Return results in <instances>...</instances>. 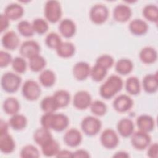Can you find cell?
Here are the masks:
<instances>
[{
	"label": "cell",
	"instance_id": "obj_28",
	"mask_svg": "<svg viewBox=\"0 0 158 158\" xmlns=\"http://www.w3.org/2000/svg\"><path fill=\"white\" fill-rule=\"evenodd\" d=\"M41 148L42 153L46 157L56 156L60 150L59 144L53 138L43 144Z\"/></svg>",
	"mask_w": 158,
	"mask_h": 158
},
{
	"label": "cell",
	"instance_id": "obj_18",
	"mask_svg": "<svg viewBox=\"0 0 158 158\" xmlns=\"http://www.w3.org/2000/svg\"><path fill=\"white\" fill-rule=\"evenodd\" d=\"M69 124L68 117L62 113L53 114L51 129L56 131H62L65 130Z\"/></svg>",
	"mask_w": 158,
	"mask_h": 158
},
{
	"label": "cell",
	"instance_id": "obj_26",
	"mask_svg": "<svg viewBox=\"0 0 158 158\" xmlns=\"http://www.w3.org/2000/svg\"><path fill=\"white\" fill-rule=\"evenodd\" d=\"M20 106L19 101L13 97H9L6 99L2 104L3 110L8 115H13L19 111Z\"/></svg>",
	"mask_w": 158,
	"mask_h": 158
},
{
	"label": "cell",
	"instance_id": "obj_16",
	"mask_svg": "<svg viewBox=\"0 0 158 158\" xmlns=\"http://www.w3.org/2000/svg\"><path fill=\"white\" fill-rule=\"evenodd\" d=\"M1 43L5 49L13 51L19 46L20 40L14 31H8L2 36Z\"/></svg>",
	"mask_w": 158,
	"mask_h": 158
},
{
	"label": "cell",
	"instance_id": "obj_21",
	"mask_svg": "<svg viewBox=\"0 0 158 158\" xmlns=\"http://www.w3.org/2000/svg\"><path fill=\"white\" fill-rule=\"evenodd\" d=\"M24 13L23 7L17 3H12L6 6L4 9V15L11 20H17L20 19Z\"/></svg>",
	"mask_w": 158,
	"mask_h": 158
},
{
	"label": "cell",
	"instance_id": "obj_2",
	"mask_svg": "<svg viewBox=\"0 0 158 158\" xmlns=\"http://www.w3.org/2000/svg\"><path fill=\"white\" fill-rule=\"evenodd\" d=\"M22 83L21 77L13 72L4 73L1 80V84L3 90L9 93L16 92Z\"/></svg>",
	"mask_w": 158,
	"mask_h": 158
},
{
	"label": "cell",
	"instance_id": "obj_46",
	"mask_svg": "<svg viewBox=\"0 0 158 158\" xmlns=\"http://www.w3.org/2000/svg\"><path fill=\"white\" fill-rule=\"evenodd\" d=\"M54 113H44L41 117L40 123L41 127L49 129H51V125Z\"/></svg>",
	"mask_w": 158,
	"mask_h": 158
},
{
	"label": "cell",
	"instance_id": "obj_30",
	"mask_svg": "<svg viewBox=\"0 0 158 158\" xmlns=\"http://www.w3.org/2000/svg\"><path fill=\"white\" fill-rule=\"evenodd\" d=\"M9 125L14 130H22L24 129L27 125V119L22 114H16L10 117L9 120Z\"/></svg>",
	"mask_w": 158,
	"mask_h": 158
},
{
	"label": "cell",
	"instance_id": "obj_1",
	"mask_svg": "<svg viewBox=\"0 0 158 158\" xmlns=\"http://www.w3.org/2000/svg\"><path fill=\"white\" fill-rule=\"evenodd\" d=\"M122 79L116 75H110L99 88V94L105 99L113 98L123 88Z\"/></svg>",
	"mask_w": 158,
	"mask_h": 158
},
{
	"label": "cell",
	"instance_id": "obj_36",
	"mask_svg": "<svg viewBox=\"0 0 158 158\" xmlns=\"http://www.w3.org/2000/svg\"><path fill=\"white\" fill-rule=\"evenodd\" d=\"M40 107L44 113H54L59 108L52 96L44 98L41 101Z\"/></svg>",
	"mask_w": 158,
	"mask_h": 158
},
{
	"label": "cell",
	"instance_id": "obj_43",
	"mask_svg": "<svg viewBox=\"0 0 158 158\" xmlns=\"http://www.w3.org/2000/svg\"><path fill=\"white\" fill-rule=\"evenodd\" d=\"M12 67L17 73H23L27 70V64L24 58L16 57L13 59L12 62Z\"/></svg>",
	"mask_w": 158,
	"mask_h": 158
},
{
	"label": "cell",
	"instance_id": "obj_27",
	"mask_svg": "<svg viewBox=\"0 0 158 158\" xmlns=\"http://www.w3.org/2000/svg\"><path fill=\"white\" fill-rule=\"evenodd\" d=\"M57 54L62 58L71 57L75 54V47L71 42L65 41L61 44L56 49Z\"/></svg>",
	"mask_w": 158,
	"mask_h": 158
},
{
	"label": "cell",
	"instance_id": "obj_23",
	"mask_svg": "<svg viewBox=\"0 0 158 158\" xmlns=\"http://www.w3.org/2000/svg\"><path fill=\"white\" fill-rule=\"evenodd\" d=\"M139 57L142 62L146 64H151L157 60V52L152 47L146 46L140 51Z\"/></svg>",
	"mask_w": 158,
	"mask_h": 158
},
{
	"label": "cell",
	"instance_id": "obj_31",
	"mask_svg": "<svg viewBox=\"0 0 158 158\" xmlns=\"http://www.w3.org/2000/svg\"><path fill=\"white\" fill-rule=\"evenodd\" d=\"M56 75L49 69L44 70L39 75V81L41 85L46 88L52 86L56 82Z\"/></svg>",
	"mask_w": 158,
	"mask_h": 158
},
{
	"label": "cell",
	"instance_id": "obj_6",
	"mask_svg": "<svg viewBox=\"0 0 158 158\" xmlns=\"http://www.w3.org/2000/svg\"><path fill=\"white\" fill-rule=\"evenodd\" d=\"M109 10L107 7L102 4L94 5L89 11V18L91 22L97 25L104 23L109 17Z\"/></svg>",
	"mask_w": 158,
	"mask_h": 158
},
{
	"label": "cell",
	"instance_id": "obj_45",
	"mask_svg": "<svg viewBox=\"0 0 158 158\" xmlns=\"http://www.w3.org/2000/svg\"><path fill=\"white\" fill-rule=\"evenodd\" d=\"M12 57L11 55L6 51H0V66L1 68L6 67L12 62Z\"/></svg>",
	"mask_w": 158,
	"mask_h": 158
},
{
	"label": "cell",
	"instance_id": "obj_7",
	"mask_svg": "<svg viewBox=\"0 0 158 158\" xmlns=\"http://www.w3.org/2000/svg\"><path fill=\"white\" fill-rule=\"evenodd\" d=\"M151 142L149 133L141 130L133 132L131 135V144L137 150L142 151L147 148Z\"/></svg>",
	"mask_w": 158,
	"mask_h": 158
},
{
	"label": "cell",
	"instance_id": "obj_35",
	"mask_svg": "<svg viewBox=\"0 0 158 158\" xmlns=\"http://www.w3.org/2000/svg\"><path fill=\"white\" fill-rule=\"evenodd\" d=\"M46 65L45 59L40 54L29 59V67L32 72H39L43 70Z\"/></svg>",
	"mask_w": 158,
	"mask_h": 158
},
{
	"label": "cell",
	"instance_id": "obj_39",
	"mask_svg": "<svg viewBox=\"0 0 158 158\" xmlns=\"http://www.w3.org/2000/svg\"><path fill=\"white\" fill-rule=\"evenodd\" d=\"M62 42V39L60 35L54 32L48 33L45 38L46 45L51 49H56Z\"/></svg>",
	"mask_w": 158,
	"mask_h": 158
},
{
	"label": "cell",
	"instance_id": "obj_24",
	"mask_svg": "<svg viewBox=\"0 0 158 158\" xmlns=\"http://www.w3.org/2000/svg\"><path fill=\"white\" fill-rule=\"evenodd\" d=\"M15 148V144L12 136L9 133L0 135V149L4 154L12 153Z\"/></svg>",
	"mask_w": 158,
	"mask_h": 158
},
{
	"label": "cell",
	"instance_id": "obj_9",
	"mask_svg": "<svg viewBox=\"0 0 158 158\" xmlns=\"http://www.w3.org/2000/svg\"><path fill=\"white\" fill-rule=\"evenodd\" d=\"M40 46L39 44L33 40H27L23 42L19 49L21 56L28 59L40 54Z\"/></svg>",
	"mask_w": 158,
	"mask_h": 158
},
{
	"label": "cell",
	"instance_id": "obj_37",
	"mask_svg": "<svg viewBox=\"0 0 158 158\" xmlns=\"http://www.w3.org/2000/svg\"><path fill=\"white\" fill-rule=\"evenodd\" d=\"M107 73V69L98 64H95V65L91 68L89 75L93 81L96 82H99L106 77Z\"/></svg>",
	"mask_w": 158,
	"mask_h": 158
},
{
	"label": "cell",
	"instance_id": "obj_44",
	"mask_svg": "<svg viewBox=\"0 0 158 158\" xmlns=\"http://www.w3.org/2000/svg\"><path fill=\"white\" fill-rule=\"evenodd\" d=\"M114 63V58L109 54H102L99 56L96 61V64H98L107 70L112 67Z\"/></svg>",
	"mask_w": 158,
	"mask_h": 158
},
{
	"label": "cell",
	"instance_id": "obj_51",
	"mask_svg": "<svg viewBox=\"0 0 158 158\" xmlns=\"http://www.w3.org/2000/svg\"><path fill=\"white\" fill-rule=\"evenodd\" d=\"M8 125H9V123H7L6 122L3 120L2 119L1 120V122H0V135L8 133V128H9Z\"/></svg>",
	"mask_w": 158,
	"mask_h": 158
},
{
	"label": "cell",
	"instance_id": "obj_42",
	"mask_svg": "<svg viewBox=\"0 0 158 158\" xmlns=\"http://www.w3.org/2000/svg\"><path fill=\"white\" fill-rule=\"evenodd\" d=\"M91 112L97 116H102L107 112V106L104 102L99 100H96L90 105Z\"/></svg>",
	"mask_w": 158,
	"mask_h": 158
},
{
	"label": "cell",
	"instance_id": "obj_14",
	"mask_svg": "<svg viewBox=\"0 0 158 158\" xmlns=\"http://www.w3.org/2000/svg\"><path fill=\"white\" fill-rule=\"evenodd\" d=\"M91 67L85 62L81 61L76 63L73 67L72 73L73 77L79 81L86 80L90 74Z\"/></svg>",
	"mask_w": 158,
	"mask_h": 158
},
{
	"label": "cell",
	"instance_id": "obj_22",
	"mask_svg": "<svg viewBox=\"0 0 158 158\" xmlns=\"http://www.w3.org/2000/svg\"><path fill=\"white\" fill-rule=\"evenodd\" d=\"M143 87L147 93H155L158 89L157 73H149L144 76L143 79Z\"/></svg>",
	"mask_w": 158,
	"mask_h": 158
},
{
	"label": "cell",
	"instance_id": "obj_15",
	"mask_svg": "<svg viewBox=\"0 0 158 158\" xmlns=\"http://www.w3.org/2000/svg\"><path fill=\"white\" fill-rule=\"evenodd\" d=\"M117 129L118 134L121 136L123 138H128L131 136V135L134 132V123L130 118H122L117 123Z\"/></svg>",
	"mask_w": 158,
	"mask_h": 158
},
{
	"label": "cell",
	"instance_id": "obj_5",
	"mask_svg": "<svg viewBox=\"0 0 158 158\" xmlns=\"http://www.w3.org/2000/svg\"><path fill=\"white\" fill-rule=\"evenodd\" d=\"M23 96L28 101H35L38 99L41 93L39 84L33 80H27L23 84L22 88Z\"/></svg>",
	"mask_w": 158,
	"mask_h": 158
},
{
	"label": "cell",
	"instance_id": "obj_29",
	"mask_svg": "<svg viewBox=\"0 0 158 158\" xmlns=\"http://www.w3.org/2000/svg\"><path fill=\"white\" fill-rule=\"evenodd\" d=\"M133 69L132 61L128 59H120L115 64V69L117 73L122 75H126L131 72Z\"/></svg>",
	"mask_w": 158,
	"mask_h": 158
},
{
	"label": "cell",
	"instance_id": "obj_11",
	"mask_svg": "<svg viewBox=\"0 0 158 158\" xmlns=\"http://www.w3.org/2000/svg\"><path fill=\"white\" fill-rule=\"evenodd\" d=\"M133 105V99L127 94H120L113 101V107L118 112H126L130 110Z\"/></svg>",
	"mask_w": 158,
	"mask_h": 158
},
{
	"label": "cell",
	"instance_id": "obj_3",
	"mask_svg": "<svg viewBox=\"0 0 158 158\" xmlns=\"http://www.w3.org/2000/svg\"><path fill=\"white\" fill-rule=\"evenodd\" d=\"M44 14L46 20L52 23H57L61 19L62 11L60 4L56 0L48 1L44 6Z\"/></svg>",
	"mask_w": 158,
	"mask_h": 158
},
{
	"label": "cell",
	"instance_id": "obj_38",
	"mask_svg": "<svg viewBox=\"0 0 158 158\" xmlns=\"http://www.w3.org/2000/svg\"><path fill=\"white\" fill-rule=\"evenodd\" d=\"M17 30L22 36L27 38L32 36L35 33L32 23L27 20H22L19 22L17 24Z\"/></svg>",
	"mask_w": 158,
	"mask_h": 158
},
{
	"label": "cell",
	"instance_id": "obj_4",
	"mask_svg": "<svg viewBox=\"0 0 158 158\" xmlns=\"http://www.w3.org/2000/svg\"><path fill=\"white\" fill-rule=\"evenodd\" d=\"M101 127V121L93 116L85 117L81 122V128L83 132L89 136L96 135L100 131Z\"/></svg>",
	"mask_w": 158,
	"mask_h": 158
},
{
	"label": "cell",
	"instance_id": "obj_34",
	"mask_svg": "<svg viewBox=\"0 0 158 158\" xmlns=\"http://www.w3.org/2000/svg\"><path fill=\"white\" fill-rule=\"evenodd\" d=\"M143 15L148 20L157 23L158 20V7L154 4H148L143 9Z\"/></svg>",
	"mask_w": 158,
	"mask_h": 158
},
{
	"label": "cell",
	"instance_id": "obj_32",
	"mask_svg": "<svg viewBox=\"0 0 158 158\" xmlns=\"http://www.w3.org/2000/svg\"><path fill=\"white\" fill-rule=\"evenodd\" d=\"M59 108L67 106L70 101V93L64 89L56 91L52 95Z\"/></svg>",
	"mask_w": 158,
	"mask_h": 158
},
{
	"label": "cell",
	"instance_id": "obj_8",
	"mask_svg": "<svg viewBox=\"0 0 158 158\" xmlns=\"http://www.w3.org/2000/svg\"><path fill=\"white\" fill-rule=\"evenodd\" d=\"M100 141L104 148L112 149L118 145L119 138L114 130L107 128L102 132L100 136Z\"/></svg>",
	"mask_w": 158,
	"mask_h": 158
},
{
	"label": "cell",
	"instance_id": "obj_12",
	"mask_svg": "<svg viewBox=\"0 0 158 158\" xmlns=\"http://www.w3.org/2000/svg\"><path fill=\"white\" fill-rule=\"evenodd\" d=\"M82 135L79 130L76 128L68 130L64 135V142L65 144L72 148L78 146L82 141Z\"/></svg>",
	"mask_w": 158,
	"mask_h": 158
},
{
	"label": "cell",
	"instance_id": "obj_41",
	"mask_svg": "<svg viewBox=\"0 0 158 158\" xmlns=\"http://www.w3.org/2000/svg\"><path fill=\"white\" fill-rule=\"evenodd\" d=\"M32 26L35 32L39 35L46 33L49 29V25L46 20L42 18H37L33 20Z\"/></svg>",
	"mask_w": 158,
	"mask_h": 158
},
{
	"label": "cell",
	"instance_id": "obj_49",
	"mask_svg": "<svg viewBox=\"0 0 158 158\" xmlns=\"http://www.w3.org/2000/svg\"><path fill=\"white\" fill-rule=\"evenodd\" d=\"M9 26V19L4 15V14H1V31L3 32L6 30Z\"/></svg>",
	"mask_w": 158,
	"mask_h": 158
},
{
	"label": "cell",
	"instance_id": "obj_10",
	"mask_svg": "<svg viewBox=\"0 0 158 158\" xmlns=\"http://www.w3.org/2000/svg\"><path fill=\"white\" fill-rule=\"evenodd\" d=\"M92 102L91 94L86 91L81 90L77 91L73 98V106L79 109L84 110L90 106Z\"/></svg>",
	"mask_w": 158,
	"mask_h": 158
},
{
	"label": "cell",
	"instance_id": "obj_19",
	"mask_svg": "<svg viewBox=\"0 0 158 158\" xmlns=\"http://www.w3.org/2000/svg\"><path fill=\"white\" fill-rule=\"evenodd\" d=\"M136 125L139 130L149 133L152 131L155 127V121L154 118L151 116L143 114L137 118Z\"/></svg>",
	"mask_w": 158,
	"mask_h": 158
},
{
	"label": "cell",
	"instance_id": "obj_33",
	"mask_svg": "<svg viewBox=\"0 0 158 158\" xmlns=\"http://www.w3.org/2000/svg\"><path fill=\"white\" fill-rule=\"evenodd\" d=\"M127 92L131 95H137L140 93L141 86L139 79L136 77H130L125 81Z\"/></svg>",
	"mask_w": 158,
	"mask_h": 158
},
{
	"label": "cell",
	"instance_id": "obj_13",
	"mask_svg": "<svg viewBox=\"0 0 158 158\" xmlns=\"http://www.w3.org/2000/svg\"><path fill=\"white\" fill-rule=\"evenodd\" d=\"M132 11L131 8L125 4H118L116 6L113 10V17L115 21L118 22H126L131 17Z\"/></svg>",
	"mask_w": 158,
	"mask_h": 158
},
{
	"label": "cell",
	"instance_id": "obj_17",
	"mask_svg": "<svg viewBox=\"0 0 158 158\" xmlns=\"http://www.w3.org/2000/svg\"><path fill=\"white\" fill-rule=\"evenodd\" d=\"M76 30L75 23L70 19H64L59 23V32L65 38H70L73 37L76 33Z\"/></svg>",
	"mask_w": 158,
	"mask_h": 158
},
{
	"label": "cell",
	"instance_id": "obj_48",
	"mask_svg": "<svg viewBox=\"0 0 158 158\" xmlns=\"http://www.w3.org/2000/svg\"><path fill=\"white\" fill-rule=\"evenodd\" d=\"M90 155L89 152L83 149H79L76 150L72 153V157H82V158H88L89 157Z\"/></svg>",
	"mask_w": 158,
	"mask_h": 158
},
{
	"label": "cell",
	"instance_id": "obj_50",
	"mask_svg": "<svg viewBox=\"0 0 158 158\" xmlns=\"http://www.w3.org/2000/svg\"><path fill=\"white\" fill-rule=\"evenodd\" d=\"M72 153L71 151L67 149L59 150L56 154V157H72Z\"/></svg>",
	"mask_w": 158,
	"mask_h": 158
},
{
	"label": "cell",
	"instance_id": "obj_52",
	"mask_svg": "<svg viewBox=\"0 0 158 158\" xmlns=\"http://www.w3.org/2000/svg\"><path fill=\"white\" fill-rule=\"evenodd\" d=\"M114 157H128L129 154L125 151H118L115 152L114 155H113Z\"/></svg>",
	"mask_w": 158,
	"mask_h": 158
},
{
	"label": "cell",
	"instance_id": "obj_40",
	"mask_svg": "<svg viewBox=\"0 0 158 158\" xmlns=\"http://www.w3.org/2000/svg\"><path fill=\"white\" fill-rule=\"evenodd\" d=\"M20 156L22 158H37L40 157V152L33 145L27 144L22 148Z\"/></svg>",
	"mask_w": 158,
	"mask_h": 158
},
{
	"label": "cell",
	"instance_id": "obj_25",
	"mask_svg": "<svg viewBox=\"0 0 158 158\" xmlns=\"http://www.w3.org/2000/svg\"><path fill=\"white\" fill-rule=\"evenodd\" d=\"M33 138L34 141L37 144L41 146L43 144L52 139V136L49 129L41 127L35 130Z\"/></svg>",
	"mask_w": 158,
	"mask_h": 158
},
{
	"label": "cell",
	"instance_id": "obj_20",
	"mask_svg": "<svg viewBox=\"0 0 158 158\" xmlns=\"http://www.w3.org/2000/svg\"><path fill=\"white\" fill-rule=\"evenodd\" d=\"M130 32L135 36L145 35L148 30L147 23L140 19H135L131 20L128 25Z\"/></svg>",
	"mask_w": 158,
	"mask_h": 158
},
{
	"label": "cell",
	"instance_id": "obj_47",
	"mask_svg": "<svg viewBox=\"0 0 158 158\" xmlns=\"http://www.w3.org/2000/svg\"><path fill=\"white\" fill-rule=\"evenodd\" d=\"M147 156L151 158H157L158 156V144L154 143L148 146Z\"/></svg>",
	"mask_w": 158,
	"mask_h": 158
}]
</instances>
